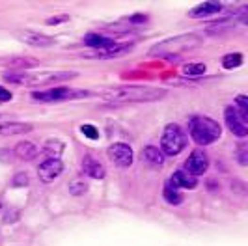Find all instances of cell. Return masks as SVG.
<instances>
[{
	"instance_id": "6da1fadb",
	"label": "cell",
	"mask_w": 248,
	"mask_h": 246,
	"mask_svg": "<svg viewBox=\"0 0 248 246\" xmlns=\"http://www.w3.org/2000/svg\"><path fill=\"white\" fill-rule=\"evenodd\" d=\"M166 95V90L149 86H122L107 90L101 99L112 105H131V103H151Z\"/></svg>"
},
{
	"instance_id": "7a4b0ae2",
	"label": "cell",
	"mask_w": 248,
	"mask_h": 246,
	"mask_svg": "<svg viewBox=\"0 0 248 246\" xmlns=\"http://www.w3.org/2000/svg\"><path fill=\"white\" fill-rule=\"evenodd\" d=\"M188 135L198 146H209L220 138L222 129L215 120L207 116H192L188 120Z\"/></svg>"
},
{
	"instance_id": "3957f363",
	"label": "cell",
	"mask_w": 248,
	"mask_h": 246,
	"mask_svg": "<svg viewBox=\"0 0 248 246\" xmlns=\"http://www.w3.org/2000/svg\"><path fill=\"white\" fill-rule=\"evenodd\" d=\"M198 45H202V37L198 34H183V36L170 37V39H164L161 43H157L151 49V54H159V56H166V58L174 56L175 58L179 52L196 49Z\"/></svg>"
},
{
	"instance_id": "277c9868",
	"label": "cell",
	"mask_w": 248,
	"mask_h": 246,
	"mask_svg": "<svg viewBox=\"0 0 248 246\" xmlns=\"http://www.w3.org/2000/svg\"><path fill=\"white\" fill-rule=\"evenodd\" d=\"M186 148V133L177 125V123H168L162 131L161 138V153L174 157L179 155Z\"/></svg>"
},
{
	"instance_id": "5b68a950",
	"label": "cell",
	"mask_w": 248,
	"mask_h": 246,
	"mask_svg": "<svg viewBox=\"0 0 248 246\" xmlns=\"http://www.w3.org/2000/svg\"><path fill=\"white\" fill-rule=\"evenodd\" d=\"M90 92L77 90V88H52L45 92H32V99L41 103H52V101H67V99H82L88 97Z\"/></svg>"
},
{
	"instance_id": "8992f818",
	"label": "cell",
	"mask_w": 248,
	"mask_h": 246,
	"mask_svg": "<svg viewBox=\"0 0 248 246\" xmlns=\"http://www.w3.org/2000/svg\"><path fill=\"white\" fill-rule=\"evenodd\" d=\"M207 168H209V157H207V153L203 149H194L188 155V159L185 160V170L183 172H186L188 175H192V177H198V175L207 172Z\"/></svg>"
},
{
	"instance_id": "52a82bcc",
	"label": "cell",
	"mask_w": 248,
	"mask_h": 246,
	"mask_svg": "<svg viewBox=\"0 0 248 246\" xmlns=\"http://www.w3.org/2000/svg\"><path fill=\"white\" fill-rule=\"evenodd\" d=\"M108 159H110L118 168H129V166L133 164L135 155H133L131 146L118 142V144H112L110 148H108Z\"/></svg>"
},
{
	"instance_id": "ba28073f",
	"label": "cell",
	"mask_w": 248,
	"mask_h": 246,
	"mask_svg": "<svg viewBox=\"0 0 248 246\" xmlns=\"http://www.w3.org/2000/svg\"><path fill=\"white\" fill-rule=\"evenodd\" d=\"M17 39L23 41L25 45H30V47H52L54 45V37L36 32V30H19Z\"/></svg>"
},
{
	"instance_id": "9c48e42d",
	"label": "cell",
	"mask_w": 248,
	"mask_h": 246,
	"mask_svg": "<svg viewBox=\"0 0 248 246\" xmlns=\"http://www.w3.org/2000/svg\"><path fill=\"white\" fill-rule=\"evenodd\" d=\"M62 172H63V162L60 159L43 160V162L39 164V168H37V175H39V179H41L43 183L54 181Z\"/></svg>"
},
{
	"instance_id": "30bf717a",
	"label": "cell",
	"mask_w": 248,
	"mask_h": 246,
	"mask_svg": "<svg viewBox=\"0 0 248 246\" xmlns=\"http://www.w3.org/2000/svg\"><path fill=\"white\" fill-rule=\"evenodd\" d=\"M77 73H41V75H28V84L26 86H47V84H54V82H62V80H69L75 78Z\"/></svg>"
},
{
	"instance_id": "8fae6325",
	"label": "cell",
	"mask_w": 248,
	"mask_h": 246,
	"mask_svg": "<svg viewBox=\"0 0 248 246\" xmlns=\"http://www.w3.org/2000/svg\"><path fill=\"white\" fill-rule=\"evenodd\" d=\"M224 120H226L228 129H230V131H232L235 136H239V138H245V136L248 135L247 123L239 118V114L235 112V107H228V108L224 110Z\"/></svg>"
},
{
	"instance_id": "7c38bea8",
	"label": "cell",
	"mask_w": 248,
	"mask_h": 246,
	"mask_svg": "<svg viewBox=\"0 0 248 246\" xmlns=\"http://www.w3.org/2000/svg\"><path fill=\"white\" fill-rule=\"evenodd\" d=\"M220 12H222V4H220V2H203V4L194 6V8L188 12V17H190V19H203V17L218 15Z\"/></svg>"
},
{
	"instance_id": "4fadbf2b",
	"label": "cell",
	"mask_w": 248,
	"mask_h": 246,
	"mask_svg": "<svg viewBox=\"0 0 248 246\" xmlns=\"http://www.w3.org/2000/svg\"><path fill=\"white\" fill-rule=\"evenodd\" d=\"M131 50H133V45H118V47L108 50H92V52H86L84 56L86 58H95V60H107V58H120V56H124Z\"/></svg>"
},
{
	"instance_id": "5bb4252c",
	"label": "cell",
	"mask_w": 248,
	"mask_h": 246,
	"mask_svg": "<svg viewBox=\"0 0 248 246\" xmlns=\"http://www.w3.org/2000/svg\"><path fill=\"white\" fill-rule=\"evenodd\" d=\"M84 43H86L88 47H92V49H95V50H108L120 45V43H116L110 37L99 36V34H88V36L84 37Z\"/></svg>"
},
{
	"instance_id": "9a60e30c",
	"label": "cell",
	"mask_w": 248,
	"mask_h": 246,
	"mask_svg": "<svg viewBox=\"0 0 248 246\" xmlns=\"http://www.w3.org/2000/svg\"><path fill=\"white\" fill-rule=\"evenodd\" d=\"M82 170L86 173L88 177H92V179H105V168H103V164H101L99 160H95L93 157H90L86 155L84 159H82Z\"/></svg>"
},
{
	"instance_id": "2e32d148",
	"label": "cell",
	"mask_w": 248,
	"mask_h": 246,
	"mask_svg": "<svg viewBox=\"0 0 248 246\" xmlns=\"http://www.w3.org/2000/svg\"><path fill=\"white\" fill-rule=\"evenodd\" d=\"M168 184L174 186L175 190H177V188H196V186H198V179L192 177V175H188V173L183 172V170H179V172L172 173Z\"/></svg>"
},
{
	"instance_id": "e0dca14e",
	"label": "cell",
	"mask_w": 248,
	"mask_h": 246,
	"mask_svg": "<svg viewBox=\"0 0 248 246\" xmlns=\"http://www.w3.org/2000/svg\"><path fill=\"white\" fill-rule=\"evenodd\" d=\"M32 131L30 123H21V122H2L0 123V135L2 136H12V135H25Z\"/></svg>"
},
{
	"instance_id": "ac0fdd59",
	"label": "cell",
	"mask_w": 248,
	"mask_h": 246,
	"mask_svg": "<svg viewBox=\"0 0 248 246\" xmlns=\"http://www.w3.org/2000/svg\"><path fill=\"white\" fill-rule=\"evenodd\" d=\"M142 160L151 166V168H161L164 164V155L161 153V149L155 146H146L142 149Z\"/></svg>"
},
{
	"instance_id": "d6986e66",
	"label": "cell",
	"mask_w": 248,
	"mask_h": 246,
	"mask_svg": "<svg viewBox=\"0 0 248 246\" xmlns=\"http://www.w3.org/2000/svg\"><path fill=\"white\" fill-rule=\"evenodd\" d=\"M15 155L21 160H34L39 155V148H37L34 142H28V140H23L15 146Z\"/></svg>"
},
{
	"instance_id": "ffe728a7",
	"label": "cell",
	"mask_w": 248,
	"mask_h": 246,
	"mask_svg": "<svg viewBox=\"0 0 248 246\" xmlns=\"http://www.w3.org/2000/svg\"><path fill=\"white\" fill-rule=\"evenodd\" d=\"M0 65L13 67V69H28V67H36L37 60H34V58H21V56H13V58H6V60H2V58H0Z\"/></svg>"
},
{
	"instance_id": "44dd1931",
	"label": "cell",
	"mask_w": 248,
	"mask_h": 246,
	"mask_svg": "<svg viewBox=\"0 0 248 246\" xmlns=\"http://www.w3.org/2000/svg\"><path fill=\"white\" fill-rule=\"evenodd\" d=\"M63 149H65L63 142H60V140H49V142H45V146H43V153H45L49 159H60Z\"/></svg>"
},
{
	"instance_id": "7402d4cb",
	"label": "cell",
	"mask_w": 248,
	"mask_h": 246,
	"mask_svg": "<svg viewBox=\"0 0 248 246\" xmlns=\"http://www.w3.org/2000/svg\"><path fill=\"white\" fill-rule=\"evenodd\" d=\"M162 196H164V200H166L170 205H179V203L183 201V196L179 194V190H175L174 186H170V184H166V186H164Z\"/></svg>"
},
{
	"instance_id": "603a6c76",
	"label": "cell",
	"mask_w": 248,
	"mask_h": 246,
	"mask_svg": "<svg viewBox=\"0 0 248 246\" xmlns=\"http://www.w3.org/2000/svg\"><path fill=\"white\" fill-rule=\"evenodd\" d=\"M243 54L241 52H233V54H226L222 58V67L224 69H235L239 65H243Z\"/></svg>"
},
{
	"instance_id": "cb8c5ba5",
	"label": "cell",
	"mask_w": 248,
	"mask_h": 246,
	"mask_svg": "<svg viewBox=\"0 0 248 246\" xmlns=\"http://www.w3.org/2000/svg\"><path fill=\"white\" fill-rule=\"evenodd\" d=\"M235 105H237L235 112L239 114V118L247 123V120H248V97L247 95H239V97L235 99Z\"/></svg>"
},
{
	"instance_id": "d4e9b609",
	"label": "cell",
	"mask_w": 248,
	"mask_h": 246,
	"mask_svg": "<svg viewBox=\"0 0 248 246\" xmlns=\"http://www.w3.org/2000/svg\"><path fill=\"white\" fill-rule=\"evenodd\" d=\"M205 63H186L183 67V75L185 77H202L205 73Z\"/></svg>"
},
{
	"instance_id": "484cf974",
	"label": "cell",
	"mask_w": 248,
	"mask_h": 246,
	"mask_svg": "<svg viewBox=\"0 0 248 246\" xmlns=\"http://www.w3.org/2000/svg\"><path fill=\"white\" fill-rule=\"evenodd\" d=\"M88 190V184L84 181H73V183H69V192L73 194V196H80V194H84Z\"/></svg>"
},
{
	"instance_id": "4316f807",
	"label": "cell",
	"mask_w": 248,
	"mask_h": 246,
	"mask_svg": "<svg viewBox=\"0 0 248 246\" xmlns=\"http://www.w3.org/2000/svg\"><path fill=\"white\" fill-rule=\"evenodd\" d=\"M80 133L86 136V138H90V140H97L99 138V131L93 125H82L80 127Z\"/></svg>"
},
{
	"instance_id": "83f0119b",
	"label": "cell",
	"mask_w": 248,
	"mask_h": 246,
	"mask_svg": "<svg viewBox=\"0 0 248 246\" xmlns=\"http://www.w3.org/2000/svg\"><path fill=\"white\" fill-rule=\"evenodd\" d=\"M12 184L13 186H26V184H28V173H25V172L17 173V175L13 177Z\"/></svg>"
},
{
	"instance_id": "f1b7e54d",
	"label": "cell",
	"mask_w": 248,
	"mask_h": 246,
	"mask_svg": "<svg viewBox=\"0 0 248 246\" xmlns=\"http://www.w3.org/2000/svg\"><path fill=\"white\" fill-rule=\"evenodd\" d=\"M65 21H69V15H60V17H50L47 19V25H60V23H65Z\"/></svg>"
},
{
	"instance_id": "f546056e",
	"label": "cell",
	"mask_w": 248,
	"mask_h": 246,
	"mask_svg": "<svg viewBox=\"0 0 248 246\" xmlns=\"http://www.w3.org/2000/svg\"><path fill=\"white\" fill-rule=\"evenodd\" d=\"M237 160H239V164L241 166H247V148L243 146V148H239V153H237Z\"/></svg>"
},
{
	"instance_id": "4dcf8cb0",
	"label": "cell",
	"mask_w": 248,
	"mask_h": 246,
	"mask_svg": "<svg viewBox=\"0 0 248 246\" xmlns=\"http://www.w3.org/2000/svg\"><path fill=\"white\" fill-rule=\"evenodd\" d=\"M13 95H12V92L10 90H6V88H2L0 86V103H4V101H10Z\"/></svg>"
},
{
	"instance_id": "1f68e13d",
	"label": "cell",
	"mask_w": 248,
	"mask_h": 246,
	"mask_svg": "<svg viewBox=\"0 0 248 246\" xmlns=\"http://www.w3.org/2000/svg\"><path fill=\"white\" fill-rule=\"evenodd\" d=\"M4 118H6V116H2V114H0V120H4Z\"/></svg>"
},
{
	"instance_id": "d6a6232c",
	"label": "cell",
	"mask_w": 248,
	"mask_h": 246,
	"mask_svg": "<svg viewBox=\"0 0 248 246\" xmlns=\"http://www.w3.org/2000/svg\"><path fill=\"white\" fill-rule=\"evenodd\" d=\"M0 209H2V201H0Z\"/></svg>"
}]
</instances>
